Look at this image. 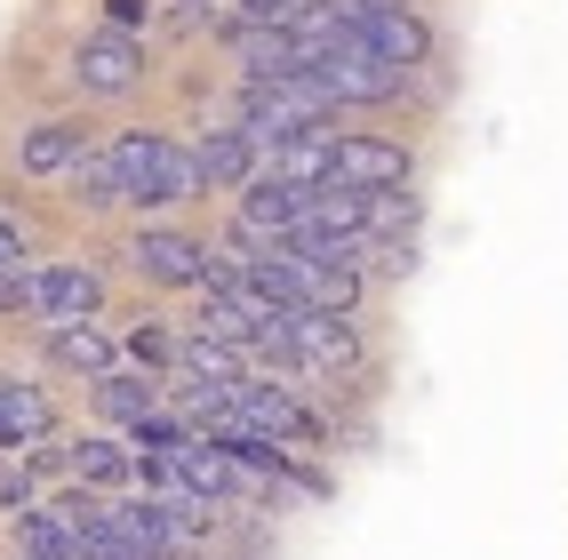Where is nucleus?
I'll return each mask as SVG.
<instances>
[{
    "label": "nucleus",
    "instance_id": "obj_8",
    "mask_svg": "<svg viewBox=\"0 0 568 560\" xmlns=\"http://www.w3.org/2000/svg\"><path fill=\"white\" fill-rule=\"evenodd\" d=\"M321 193V184H313ZM305 184H288V176H248V193H241V241H288L296 233V216H305Z\"/></svg>",
    "mask_w": 568,
    "mask_h": 560
},
{
    "label": "nucleus",
    "instance_id": "obj_9",
    "mask_svg": "<svg viewBox=\"0 0 568 560\" xmlns=\"http://www.w3.org/2000/svg\"><path fill=\"white\" fill-rule=\"evenodd\" d=\"M97 305H104V281L89 265L32 273V320H97Z\"/></svg>",
    "mask_w": 568,
    "mask_h": 560
},
{
    "label": "nucleus",
    "instance_id": "obj_5",
    "mask_svg": "<svg viewBox=\"0 0 568 560\" xmlns=\"http://www.w3.org/2000/svg\"><path fill=\"white\" fill-rule=\"evenodd\" d=\"M72 81H81L89 96H129V89L144 81V49H136V32H121V24L89 32V41L72 49Z\"/></svg>",
    "mask_w": 568,
    "mask_h": 560
},
{
    "label": "nucleus",
    "instance_id": "obj_14",
    "mask_svg": "<svg viewBox=\"0 0 568 560\" xmlns=\"http://www.w3.org/2000/svg\"><path fill=\"white\" fill-rule=\"evenodd\" d=\"M64 465H72V480H81V489H121V480H136V448H121V440L89 432Z\"/></svg>",
    "mask_w": 568,
    "mask_h": 560
},
{
    "label": "nucleus",
    "instance_id": "obj_7",
    "mask_svg": "<svg viewBox=\"0 0 568 560\" xmlns=\"http://www.w3.org/2000/svg\"><path fill=\"white\" fill-rule=\"evenodd\" d=\"M129 265H136L144 281H161V288H209V281H216V256H209V241H193V233H136V241H129Z\"/></svg>",
    "mask_w": 568,
    "mask_h": 560
},
{
    "label": "nucleus",
    "instance_id": "obj_3",
    "mask_svg": "<svg viewBox=\"0 0 568 560\" xmlns=\"http://www.w3.org/2000/svg\"><path fill=\"white\" fill-rule=\"evenodd\" d=\"M305 72H313V81H321L336 104H393V96H400V81H408V72H393L385 57H368V49L353 41V32H345L336 49L305 57Z\"/></svg>",
    "mask_w": 568,
    "mask_h": 560
},
{
    "label": "nucleus",
    "instance_id": "obj_19",
    "mask_svg": "<svg viewBox=\"0 0 568 560\" xmlns=\"http://www.w3.org/2000/svg\"><path fill=\"white\" fill-rule=\"evenodd\" d=\"M17 544H24V560H81V544H72V529L41 505V512H24L17 520Z\"/></svg>",
    "mask_w": 568,
    "mask_h": 560
},
{
    "label": "nucleus",
    "instance_id": "obj_12",
    "mask_svg": "<svg viewBox=\"0 0 568 560\" xmlns=\"http://www.w3.org/2000/svg\"><path fill=\"white\" fill-rule=\"evenodd\" d=\"M49 360L81 368V377H112V336L97 320H49Z\"/></svg>",
    "mask_w": 568,
    "mask_h": 560
},
{
    "label": "nucleus",
    "instance_id": "obj_17",
    "mask_svg": "<svg viewBox=\"0 0 568 560\" xmlns=\"http://www.w3.org/2000/svg\"><path fill=\"white\" fill-rule=\"evenodd\" d=\"M97 408L112 425H136V417H153V408H161V385H144V377H97Z\"/></svg>",
    "mask_w": 568,
    "mask_h": 560
},
{
    "label": "nucleus",
    "instance_id": "obj_6",
    "mask_svg": "<svg viewBox=\"0 0 568 560\" xmlns=\"http://www.w3.org/2000/svg\"><path fill=\"white\" fill-rule=\"evenodd\" d=\"M408 144L393 136H336L328 144V184H353V193H393V184H408Z\"/></svg>",
    "mask_w": 568,
    "mask_h": 560
},
{
    "label": "nucleus",
    "instance_id": "obj_22",
    "mask_svg": "<svg viewBox=\"0 0 568 560\" xmlns=\"http://www.w3.org/2000/svg\"><path fill=\"white\" fill-rule=\"evenodd\" d=\"M104 9H112V24H121V32H136L144 17H153V0H104Z\"/></svg>",
    "mask_w": 568,
    "mask_h": 560
},
{
    "label": "nucleus",
    "instance_id": "obj_2",
    "mask_svg": "<svg viewBox=\"0 0 568 560\" xmlns=\"http://www.w3.org/2000/svg\"><path fill=\"white\" fill-rule=\"evenodd\" d=\"M336 17H345V32L368 49V57H385L393 72H416L433 57V24L408 9V0H385V9H345V0H336Z\"/></svg>",
    "mask_w": 568,
    "mask_h": 560
},
{
    "label": "nucleus",
    "instance_id": "obj_24",
    "mask_svg": "<svg viewBox=\"0 0 568 560\" xmlns=\"http://www.w3.org/2000/svg\"><path fill=\"white\" fill-rule=\"evenodd\" d=\"M216 9H224V0H176V17H184V24H209Z\"/></svg>",
    "mask_w": 568,
    "mask_h": 560
},
{
    "label": "nucleus",
    "instance_id": "obj_1",
    "mask_svg": "<svg viewBox=\"0 0 568 560\" xmlns=\"http://www.w3.org/2000/svg\"><path fill=\"white\" fill-rule=\"evenodd\" d=\"M104 153H112V176H121V201L129 208H176L184 193H201V184H193V153L169 144V136H153V129L112 136Z\"/></svg>",
    "mask_w": 568,
    "mask_h": 560
},
{
    "label": "nucleus",
    "instance_id": "obj_21",
    "mask_svg": "<svg viewBox=\"0 0 568 560\" xmlns=\"http://www.w3.org/2000/svg\"><path fill=\"white\" fill-rule=\"evenodd\" d=\"M129 353H136L144 368H169V336H161V328H136V336H129Z\"/></svg>",
    "mask_w": 568,
    "mask_h": 560
},
{
    "label": "nucleus",
    "instance_id": "obj_13",
    "mask_svg": "<svg viewBox=\"0 0 568 560\" xmlns=\"http://www.w3.org/2000/svg\"><path fill=\"white\" fill-rule=\"evenodd\" d=\"M176 377L224 393V385L248 377V353H241V345H216V336H184V345H176Z\"/></svg>",
    "mask_w": 568,
    "mask_h": 560
},
{
    "label": "nucleus",
    "instance_id": "obj_18",
    "mask_svg": "<svg viewBox=\"0 0 568 560\" xmlns=\"http://www.w3.org/2000/svg\"><path fill=\"white\" fill-rule=\"evenodd\" d=\"M64 184H72V201L81 208H121V176H112V153H81L64 169Z\"/></svg>",
    "mask_w": 568,
    "mask_h": 560
},
{
    "label": "nucleus",
    "instance_id": "obj_16",
    "mask_svg": "<svg viewBox=\"0 0 568 560\" xmlns=\"http://www.w3.org/2000/svg\"><path fill=\"white\" fill-rule=\"evenodd\" d=\"M328 144H336V129L328 136H296V144H273V176H288V184H328Z\"/></svg>",
    "mask_w": 568,
    "mask_h": 560
},
{
    "label": "nucleus",
    "instance_id": "obj_20",
    "mask_svg": "<svg viewBox=\"0 0 568 560\" xmlns=\"http://www.w3.org/2000/svg\"><path fill=\"white\" fill-rule=\"evenodd\" d=\"M305 9H321V0H241V24H288Z\"/></svg>",
    "mask_w": 568,
    "mask_h": 560
},
{
    "label": "nucleus",
    "instance_id": "obj_23",
    "mask_svg": "<svg viewBox=\"0 0 568 560\" xmlns=\"http://www.w3.org/2000/svg\"><path fill=\"white\" fill-rule=\"evenodd\" d=\"M17 256H24V233H17V224H9V216H0V273H9V265H17Z\"/></svg>",
    "mask_w": 568,
    "mask_h": 560
},
{
    "label": "nucleus",
    "instance_id": "obj_11",
    "mask_svg": "<svg viewBox=\"0 0 568 560\" xmlns=\"http://www.w3.org/2000/svg\"><path fill=\"white\" fill-rule=\"evenodd\" d=\"M81 153H89L81 121H41V129H24V144H17V169H24V176H64Z\"/></svg>",
    "mask_w": 568,
    "mask_h": 560
},
{
    "label": "nucleus",
    "instance_id": "obj_10",
    "mask_svg": "<svg viewBox=\"0 0 568 560\" xmlns=\"http://www.w3.org/2000/svg\"><path fill=\"white\" fill-rule=\"evenodd\" d=\"M256 176V136L248 129H209L193 144V184H209V193H233V184Z\"/></svg>",
    "mask_w": 568,
    "mask_h": 560
},
{
    "label": "nucleus",
    "instance_id": "obj_4",
    "mask_svg": "<svg viewBox=\"0 0 568 560\" xmlns=\"http://www.w3.org/2000/svg\"><path fill=\"white\" fill-rule=\"evenodd\" d=\"M224 408L248 425V432H264V440H321V417L305 400H288V385H273V377H241V385H224Z\"/></svg>",
    "mask_w": 568,
    "mask_h": 560
},
{
    "label": "nucleus",
    "instance_id": "obj_15",
    "mask_svg": "<svg viewBox=\"0 0 568 560\" xmlns=\"http://www.w3.org/2000/svg\"><path fill=\"white\" fill-rule=\"evenodd\" d=\"M57 417H49V400L32 393V385H17V377H0V457L9 448H24V440H41Z\"/></svg>",
    "mask_w": 568,
    "mask_h": 560
}]
</instances>
